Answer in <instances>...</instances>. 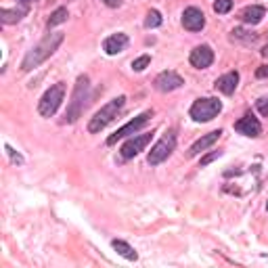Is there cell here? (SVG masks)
<instances>
[{"label":"cell","mask_w":268,"mask_h":268,"mask_svg":"<svg viewBox=\"0 0 268 268\" xmlns=\"http://www.w3.org/2000/svg\"><path fill=\"white\" fill-rule=\"evenodd\" d=\"M162 15H160V11H149L147 13V19H145V28H149V30H153V28H160L162 26Z\"/></svg>","instance_id":"obj_21"},{"label":"cell","mask_w":268,"mask_h":268,"mask_svg":"<svg viewBox=\"0 0 268 268\" xmlns=\"http://www.w3.org/2000/svg\"><path fill=\"white\" fill-rule=\"evenodd\" d=\"M237 84H239V74H237V72H229V74L220 76V78L216 80L214 88H216V91H220L222 95H233L235 88H237Z\"/></svg>","instance_id":"obj_15"},{"label":"cell","mask_w":268,"mask_h":268,"mask_svg":"<svg viewBox=\"0 0 268 268\" xmlns=\"http://www.w3.org/2000/svg\"><path fill=\"white\" fill-rule=\"evenodd\" d=\"M183 28L189 32H201L206 28V15L197 7H189L183 13Z\"/></svg>","instance_id":"obj_10"},{"label":"cell","mask_w":268,"mask_h":268,"mask_svg":"<svg viewBox=\"0 0 268 268\" xmlns=\"http://www.w3.org/2000/svg\"><path fill=\"white\" fill-rule=\"evenodd\" d=\"M231 9H233V0H216L214 3V11L218 15H227Z\"/></svg>","instance_id":"obj_22"},{"label":"cell","mask_w":268,"mask_h":268,"mask_svg":"<svg viewBox=\"0 0 268 268\" xmlns=\"http://www.w3.org/2000/svg\"><path fill=\"white\" fill-rule=\"evenodd\" d=\"M149 63H151V57H149V55H143V57H139V59L132 61V70H134V72H143V70H147V67H149Z\"/></svg>","instance_id":"obj_23"},{"label":"cell","mask_w":268,"mask_h":268,"mask_svg":"<svg viewBox=\"0 0 268 268\" xmlns=\"http://www.w3.org/2000/svg\"><path fill=\"white\" fill-rule=\"evenodd\" d=\"M231 38H233V40H239V42H245V44H252V42L258 40V34L248 32V30H243V28H237V30L231 32Z\"/></svg>","instance_id":"obj_19"},{"label":"cell","mask_w":268,"mask_h":268,"mask_svg":"<svg viewBox=\"0 0 268 268\" xmlns=\"http://www.w3.org/2000/svg\"><path fill=\"white\" fill-rule=\"evenodd\" d=\"M111 245H114V250L122 256V258H126V260H130V262H134L139 258V254L134 252V248H130V245L126 243V241H122V239H114L111 241Z\"/></svg>","instance_id":"obj_18"},{"label":"cell","mask_w":268,"mask_h":268,"mask_svg":"<svg viewBox=\"0 0 268 268\" xmlns=\"http://www.w3.org/2000/svg\"><path fill=\"white\" fill-rule=\"evenodd\" d=\"M63 40H65L63 32L47 34L32 51H28V55L24 57V61H21V72H32V70H36L38 65H42L49 57H53L57 53V49L63 44Z\"/></svg>","instance_id":"obj_1"},{"label":"cell","mask_w":268,"mask_h":268,"mask_svg":"<svg viewBox=\"0 0 268 268\" xmlns=\"http://www.w3.org/2000/svg\"><path fill=\"white\" fill-rule=\"evenodd\" d=\"M67 17H70V13H67V9H57L51 17H49V28H57V26H61V24H65L67 21Z\"/></svg>","instance_id":"obj_20"},{"label":"cell","mask_w":268,"mask_h":268,"mask_svg":"<svg viewBox=\"0 0 268 268\" xmlns=\"http://www.w3.org/2000/svg\"><path fill=\"white\" fill-rule=\"evenodd\" d=\"M88 88H91V82H88V76H80L76 80V86H74V93H72V101L67 105V111H65V124H74L78 122V118L84 114V107H86V101H88Z\"/></svg>","instance_id":"obj_2"},{"label":"cell","mask_w":268,"mask_h":268,"mask_svg":"<svg viewBox=\"0 0 268 268\" xmlns=\"http://www.w3.org/2000/svg\"><path fill=\"white\" fill-rule=\"evenodd\" d=\"M262 55H264V57H268V44H266V47L262 49Z\"/></svg>","instance_id":"obj_29"},{"label":"cell","mask_w":268,"mask_h":268,"mask_svg":"<svg viewBox=\"0 0 268 268\" xmlns=\"http://www.w3.org/2000/svg\"><path fill=\"white\" fill-rule=\"evenodd\" d=\"M266 210H268V204H266Z\"/></svg>","instance_id":"obj_30"},{"label":"cell","mask_w":268,"mask_h":268,"mask_svg":"<svg viewBox=\"0 0 268 268\" xmlns=\"http://www.w3.org/2000/svg\"><path fill=\"white\" fill-rule=\"evenodd\" d=\"M28 11H30V7H26V5H17V9H0V21H3L5 26L19 24V21L28 15Z\"/></svg>","instance_id":"obj_16"},{"label":"cell","mask_w":268,"mask_h":268,"mask_svg":"<svg viewBox=\"0 0 268 268\" xmlns=\"http://www.w3.org/2000/svg\"><path fill=\"white\" fill-rule=\"evenodd\" d=\"M151 139H153V132H147V134H139V137H132V139H128L126 143H124V147H122V158L124 160H132V158H137V155L141 153V151H145L147 149V145L151 143Z\"/></svg>","instance_id":"obj_8"},{"label":"cell","mask_w":268,"mask_h":268,"mask_svg":"<svg viewBox=\"0 0 268 268\" xmlns=\"http://www.w3.org/2000/svg\"><path fill=\"white\" fill-rule=\"evenodd\" d=\"M235 130L239 134H243V137L256 139V137H260V134H262V124L258 122V118H254L252 114H248V116H243L239 122H235Z\"/></svg>","instance_id":"obj_12"},{"label":"cell","mask_w":268,"mask_h":268,"mask_svg":"<svg viewBox=\"0 0 268 268\" xmlns=\"http://www.w3.org/2000/svg\"><path fill=\"white\" fill-rule=\"evenodd\" d=\"M103 3H105L109 9H118V7H122V0H103Z\"/></svg>","instance_id":"obj_28"},{"label":"cell","mask_w":268,"mask_h":268,"mask_svg":"<svg viewBox=\"0 0 268 268\" xmlns=\"http://www.w3.org/2000/svg\"><path fill=\"white\" fill-rule=\"evenodd\" d=\"M5 149H7V153H9V158H11V160H13L15 164H24V158H21V155H19V153H17V151H15V149H13L11 145H7Z\"/></svg>","instance_id":"obj_25"},{"label":"cell","mask_w":268,"mask_h":268,"mask_svg":"<svg viewBox=\"0 0 268 268\" xmlns=\"http://www.w3.org/2000/svg\"><path fill=\"white\" fill-rule=\"evenodd\" d=\"M153 118V111H143L141 116H137L134 120H130L126 126H122V128H118V132L116 134H111V137L107 139V145H116L120 139H126V137H132V134H137L143 126H147L149 124V120Z\"/></svg>","instance_id":"obj_7"},{"label":"cell","mask_w":268,"mask_h":268,"mask_svg":"<svg viewBox=\"0 0 268 268\" xmlns=\"http://www.w3.org/2000/svg\"><path fill=\"white\" fill-rule=\"evenodd\" d=\"M174 149H176V134H174L172 130H168L164 137L151 147L149 158H147L149 166H160L162 162H166L170 155H172Z\"/></svg>","instance_id":"obj_5"},{"label":"cell","mask_w":268,"mask_h":268,"mask_svg":"<svg viewBox=\"0 0 268 268\" xmlns=\"http://www.w3.org/2000/svg\"><path fill=\"white\" fill-rule=\"evenodd\" d=\"M220 111H222V103L218 99L208 97V99H197L191 105L189 114H191V118L195 122H210V120H214L220 114Z\"/></svg>","instance_id":"obj_6"},{"label":"cell","mask_w":268,"mask_h":268,"mask_svg":"<svg viewBox=\"0 0 268 268\" xmlns=\"http://www.w3.org/2000/svg\"><path fill=\"white\" fill-rule=\"evenodd\" d=\"M124 103H126V97H118V99H114V101H109L107 105H103V107L97 111V114L91 118V122H88V132L97 134V132H101L103 128H107L111 122L118 118V114L122 111Z\"/></svg>","instance_id":"obj_3"},{"label":"cell","mask_w":268,"mask_h":268,"mask_svg":"<svg viewBox=\"0 0 268 268\" xmlns=\"http://www.w3.org/2000/svg\"><path fill=\"white\" fill-rule=\"evenodd\" d=\"M191 65L197 67V70H206L214 63V51L208 47V44H201V47H195L191 51V57H189Z\"/></svg>","instance_id":"obj_11"},{"label":"cell","mask_w":268,"mask_h":268,"mask_svg":"<svg viewBox=\"0 0 268 268\" xmlns=\"http://www.w3.org/2000/svg\"><path fill=\"white\" fill-rule=\"evenodd\" d=\"M256 109L260 111L262 116H268V99H260V101L256 103Z\"/></svg>","instance_id":"obj_26"},{"label":"cell","mask_w":268,"mask_h":268,"mask_svg":"<svg viewBox=\"0 0 268 268\" xmlns=\"http://www.w3.org/2000/svg\"><path fill=\"white\" fill-rule=\"evenodd\" d=\"M264 15H266L264 7L254 5V7H248V9L241 11V21H243V24H248V26H258L260 21L264 19Z\"/></svg>","instance_id":"obj_17"},{"label":"cell","mask_w":268,"mask_h":268,"mask_svg":"<svg viewBox=\"0 0 268 268\" xmlns=\"http://www.w3.org/2000/svg\"><path fill=\"white\" fill-rule=\"evenodd\" d=\"M128 42H130L128 36L122 34V32L111 34V36H107L105 42H103V51H105L107 55H118V53H122V51L128 49Z\"/></svg>","instance_id":"obj_13"},{"label":"cell","mask_w":268,"mask_h":268,"mask_svg":"<svg viewBox=\"0 0 268 268\" xmlns=\"http://www.w3.org/2000/svg\"><path fill=\"white\" fill-rule=\"evenodd\" d=\"M222 155V151H212V153H208V155H204V158H201V162H199V168H206V166H210L214 160H218Z\"/></svg>","instance_id":"obj_24"},{"label":"cell","mask_w":268,"mask_h":268,"mask_svg":"<svg viewBox=\"0 0 268 268\" xmlns=\"http://www.w3.org/2000/svg\"><path fill=\"white\" fill-rule=\"evenodd\" d=\"M185 84V80L178 76L176 72L172 70H166L162 72L158 78L153 80V86H155V91H160V93H172V91H178Z\"/></svg>","instance_id":"obj_9"},{"label":"cell","mask_w":268,"mask_h":268,"mask_svg":"<svg viewBox=\"0 0 268 268\" xmlns=\"http://www.w3.org/2000/svg\"><path fill=\"white\" fill-rule=\"evenodd\" d=\"M256 76H258V78H268V65L258 67V70H256Z\"/></svg>","instance_id":"obj_27"},{"label":"cell","mask_w":268,"mask_h":268,"mask_svg":"<svg viewBox=\"0 0 268 268\" xmlns=\"http://www.w3.org/2000/svg\"><path fill=\"white\" fill-rule=\"evenodd\" d=\"M222 137V130H214V132H208V134H204L199 141H195L193 145H191V149H189V153H187V158H197V155L201 153V151H206V149H210L218 139Z\"/></svg>","instance_id":"obj_14"},{"label":"cell","mask_w":268,"mask_h":268,"mask_svg":"<svg viewBox=\"0 0 268 268\" xmlns=\"http://www.w3.org/2000/svg\"><path fill=\"white\" fill-rule=\"evenodd\" d=\"M65 99V84L63 82H57L55 86H51L47 93L42 95L40 103H38V111L42 118H53L57 114V109L61 107Z\"/></svg>","instance_id":"obj_4"}]
</instances>
